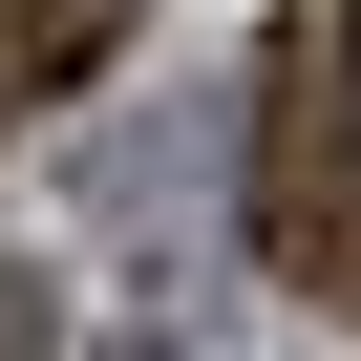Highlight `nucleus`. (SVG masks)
I'll list each match as a JSON object with an SVG mask.
<instances>
[{
    "label": "nucleus",
    "mask_w": 361,
    "mask_h": 361,
    "mask_svg": "<svg viewBox=\"0 0 361 361\" xmlns=\"http://www.w3.org/2000/svg\"><path fill=\"white\" fill-rule=\"evenodd\" d=\"M255 255L361 276V0H298L276 85H255Z\"/></svg>",
    "instance_id": "f257e3e1"
},
{
    "label": "nucleus",
    "mask_w": 361,
    "mask_h": 361,
    "mask_svg": "<svg viewBox=\"0 0 361 361\" xmlns=\"http://www.w3.org/2000/svg\"><path fill=\"white\" fill-rule=\"evenodd\" d=\"M22 340H43V276H0V361H22Z\"/></svg>",
    "instance_id": "f03ea898"
},
{
    "label": "nucleus",
    "mask_w": 361,
    "mask_h": 361,
    "mask_svg": "<svg viewBox=\"0 0 361 361\" xmlns=\"http://www.w3.org/2000/svg\"><path fill=\"white\" fill-rule=\"evenodd\" d=\"M106 361H192V340H106Z\"/></svg>",
    "instance_id": "7ed1b4c3"
}]
</instances>
